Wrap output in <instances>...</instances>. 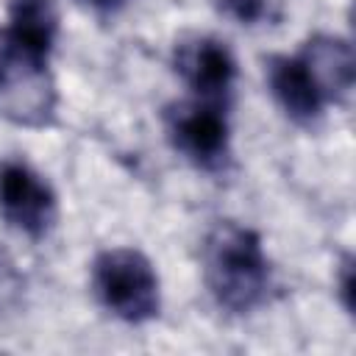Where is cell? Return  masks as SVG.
I'll return each instance as SVG.
<instances>
[{
  "instance_id": "7a4b0ae2",
  "label": "cell",
  "mask_w": 356,
  "mask_h": 356,
  "mask_svg": "<svg viewBox=\"0 0 356 356\" xmlns=\"http://www.w3.org/2000/svg\"><path fill=\"white\" fill-rule=\"evenodd\" d=\"M92 286L106 312L125 323H145L159 314V275L136 248H108L92 264Z\"/></svg>"
},
{
  "instance_id": "30bf717a",
  "label": "cell",
  "mask_w": 356,
  "mask_h": 356,
  "mask_svg": "<svg viewBox=\"0 0 356 356\" xmlns=\"http://www.w3.org/2000/svg\"><path fill=\"white\" fill-rule=\"evenodd\" d=\"M19 295V275L11 261L0 256V309H8Z\"/></svg>"
},
{
  "instance_id": "5b68a950",
  "label": "cell",
  "mask_w": 356,
  "mask_h": 356,
  "mask_svg": "<svg viewBox=\"0 0 356 356\" xmlns=\"http://www.w3.org/2000/svg\"><path fill=\"white\" fill-rule=\"evenodd\" d=\"M175 72L189 86L192 97L206 103L228 106L234 81H236V61L225 42L214 36H189L175 44L172 56Z\"/></svg>"
},
{
  "instance_id": "ba28073f",
  "label": "cell",
  "mask_w": 356,
  "mask_h": 356,
  "mask_svg": "<svg viewBox=\"0 0 356 356\" xmlns=\"http://www.w3.org/2000/svg\"><path fill=\"white\" fill-rule=\"evenodd\" d=\"M300 58L312 70L328 103H337L350 92L356 78V58H353V47L345 39L325 36V33L312 36L300 47Z\"/></svg>"
},
{
  "instance_id": "277c9868",
  "label": "cell",
  "mask_w": 356,
  "mask_h": 356,
  "mask_svg": "<svg viewBox=\"0 0 356 356\" xmlns=\"http://www.w3.org/2000/svg\"><path fill=\"white\" fill-rule=\"evenodd\" d=\"M0 214L19 234L39 239L56 220V195L50 184L25 161L0 164Z\"/></svg>"
},
{
  "instance_id": "3957f363",
  "label": "cell",
  "mask_w": 356,
  "mask_h": 356,
  "mask_svg": "<svg viewBox=\"0 0 356 356\" xmlns=\"http://www.w3.org/2000/svg\"><path fill=\"white\" fill-rule=\"evenodd\" d=\"M167 134L172 147L200 170H222L231 156V131L225 106L184 100L167 108Z\"/></svg>"
},
{
  "instance_id": "52a82bcc",
  "label": "cell",
  "mask_w": 356,
  "mask_h": 356,
  "mask_svg": "<svg viewBox=\"0 0 356 356\" xmlns=\"http://www.w3.org/2000/svg\"><path fill=\"white\" fill-rule=\"evenodd\" d=\"M6 33L17 53L31 61L47 64L58 33L56 0H11Z\"/></svg>"
},
{
  "instance_id": "8fae6325",
  "label": "cell",
  "mask_w": 356,
  "mask_h": 356,
  "mask_svg": "<svg viewBox=\"0 0 356 356\" xmlns=\"http://www.w3.org/2000/svg\"><path fill=\"white\" fill-rule=\"evenodd\" d=\"M339 295L348 312H353V261L345 259L342 264V275H339Z\"/></svg>"
},
{
  "instance_id": "4fadbf2b",
  "label": "cell",
  "mask_w": 356,
  "mask_h": 356,
  "mask_svg": "<svg viewBox=\"0 0 356 356\" xmlns=\"http://www.w3.org/2000/svg\"><path fill=\"white\" fill-rule=\"evenodd\" d=\"M8 56H11V42L6 36V28H0V72H3L6 61H8Z\"/></svg>"
},
{
  "instance_id": "8992f818",
  "label": "cell",
  "mask_w": 356,
  "mask_h": 356,
  "mask_svg": "<svg viewBox=\"0 0 356 356\" xmlns=\"http://www.w3.org/2000/svg\"><path fill=\"white\" fill-rule=\"evenodd\" d=\"M267 83L275 97V103L284 108V114L300 125H312L314 120L323 117L328 100L323 89L317 86L312 70L295 56H270L267 61Z\"/></svg>"
},
{
  "instance_id": "7c38bea8",
  "label": "cell",
  "mask_w": 356,
  "mask_h": 356,
  "mask_svg": "<svg viewBox=\"0 0 356 356\" xmlns=\"http://www.w3.org/2000/svg\"><path fill=\"white\" fill-rule=\"evenodd\" d=\"M78 3H83L86 8H92L97 14H114L125 6V0H78Z\"/></svg>"
},
{
  "instance_id": "6da1fadb",
  "label": "cell",
  "mask_w": 356,
  "mask_h": 356,
  "mask_svg": "<svg viewBox=\"0 0 356 356\" xmlns=\"http://www.w3.org/2000/svg\"><path fill=\"white\" fill-rule=\"evenodd\" d=\"M203 278L214 303L248 314L267 300L273 275L261 236L234 220H220L203 242Z\"/></svg>"
},
{
  "instance_id": "9c48e42d",
  "label": "cell",
  "mask_w": 356,
  "mask_h": 356,
  "mask_svg": "<svg viewBox=\"0 0 356 356\" xmlns=\"http://www.w3.org/2000/svg\"><path fill=\"white\" fill-rule=\"evenodd\" d=\"M217 8L239 25H256L270 17V0H214Z\"/></svg>"
}]
</instances>
